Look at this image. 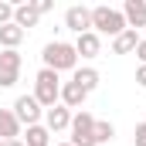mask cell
Wrapping results in <instances>:
<instances>
[{"instance_id": "cell-6", "label": "cell", "mask_w": 146, "mask_h": 146, "mask_svg": "<svg viewBox=\"0 0 146 146\" xmlns=\"http://www.w3.org/2000/svg\"><path fill=\"white\" fill-rule=\"evenodd\" d=\"M21 51H0V88H14L21 78Z\"/></svg>"}, {"instance_id": "cell-9", "label": "cell", "mask_w": 146, "mask_h": 146, "mask_svg": "<svg viewBox=\"0 0 146 146\" xmlns=\"http://www.w3.org/2000/svg\"><path fill=\"white\" fill-rule=\"evenodd\" d=\"M75 54L78 58H99L102 54V37L95 31H85V34L75 37Z\"/></svg>"}, {"instance_id": "cell-24", "label": "cell", "mask_w": 146, "mask_h": 146, "mask_svg": "<svg viewBox=\"0 0 146 146\" xmlns=\"http://www.w3.org/2000/svg\"><path fill=\"white\" fill-rule=\"evenodd\" d=\"M0 146H24V139H7V143H0Z\"/></svg>"}, {"instance_id": "cell-25", "label": "cell", "mask_w": 146, "mask_h": 146, "mask_svg": "<svg viewBox=\"0 0 146 146\" xmlns=\"http://www.w3.org/2000/svg\"><path fill=\"white\" fill-rule=\"evenodd\" d=\"M58 146H72V143H58Z\"/></svg>"}, {"instance_id": "cell-17", "label": "cell", "mask_w": 146, "mask_h": 146, "mask_svg": "<svg viewBox=\"0 0 146 146\" xmlns=\"http://www.w3.org/2000/svg\"><path fill=\"white\" fill-rule=\"evenodd\" d=\"M24 146H51V133L44 126H27V139Z\"/></svg>"}, {"instance_id": "cell-23", "label": "cell", "mask_w": 146, "mask_h": 146, "mask_svg": "<svg viewBox=\"0 0 146 146\" xmlns=\"http://www.w3.org/2000/svg\"><path fill=\"white\" fill-rule=\"evenodd\" d=\"M136 85H143V88H146V65L136 68Z\"/></svg>"}, {"instance_id": "cell-20", "label": "cell", "mask_w": 146, "mask_h": 146, "mask_svg": "<svg viewBox=\"0 0 146 146\" xmlns=\"http://www.w3.org/2000/svg\"><path fill=\"white\" fill-rule=\"evenodd\" d=\"M133 139H136V146H146V122H139V126H136Z\"/></svg>"}, {"instance_id": "cell-14", "label": "cell", "mask_w": 146, "mask_h": 146, "mask_svg": "<svg viewBox=\"0 0 146 146\" xmlns=\"http://www.w3.org/2000/svg\"><path fill=\"white\" fill-rule=\"evenodd\" d=\"M136 44H139V31L126 27L119 37H112V54H133V51H136Z\"/></svg>"}, {"instance_id": "cell-22", "label": "cell", "mask_w": 146, "mask_h": 146, "mask_svg": "<svg viewBox=\"0 0 146 146\" xmlns=\"http://www.w3.org/2000/svg\"><path fill=\"white\" fill-rule=\"evenodd\" d=\"M34 7H37V14H48V10H54V3H51V0H34Z\"/></svg>"}, {"instance_id": "cell-1", "label": "cell", "mask_w": 146, "mask_h": 146, "mask_svg": "<svg viewBox=\"0 0 146 146\" xmlns=\"http://www.w3.org/2000/svg\"><path fill=\"white\" fill-rule=\"evenodd\" d=\"M41 61H44V68H51V72H75V68H78L75 44H68V41H48L44 51H41Z\"/></svg>"}, {"instance_id": "cell-4", "label": "cell", "mask_w": 146, "mask_h": 146, "mask_svg": "<svg viewBox=\"0 0 146 146\" xmlns=\"http://www.w3.org/2000/svg\"><path fill=\"white\" fill-rule=\"evenodd\" d=\"M72 146H95V115L92 112H85V109H78L72 115Z\"/></svg>"}, {"instance_id": "cell-10", "label": "cell", "mask_w": 146, "mask_h": 146, "mask_svg": "<svg viewBox=\"0 0 146 146\" xmlns=\"http://www.w3.org/2000/svg\"><path fill=\"white\" fill-rule=\"evenodd\" d=\"M85 99H88V92H85L78 82H61V99H58V102H61L65 109H82Z\"/></svg>"}, {"instance_id": "cell-5", "label": "cell", "mask_w": 146, "mask_h": 146, "mask_svg": "<svg viewBox=\"0 0 146 146\" xmlns=\"http://www.w3.org/2000/svg\"><path fill=\"white\" fill-rule=\"evenodd\" d=\"M14 115H17V122H21V126H41L44 109L37 106L34 95H17V102H14Z\"/></svg>"}, {"instance_id": "cell-13", "label": "cell", "mask_w": 146, "mask_h": 146, "mask_svg": "<svg viewBox=\"0 0 146 146\" xmlns=\"http://www.w3.org/2000/svg\"><path fill=\"white\" fill-rule=\"evenodd\" d=\"M7 139H21V122H17L14 109H0V143H7Z\"/></svg>"}, {"instance_id": "cell-3", "label": "cell", "mask_w": 146, "mask_h": 146, "mask_svg": "<svg viewBox=\"0 0 146 146\" xmlns=\"http://www.w3.org/2000/svg\"><path fill=\"white\" fill-rule=\"evenodd\" d=\"M92 31L95 34H109V37H119L126 31V17H122V10H115V7H92Z\"/></svg>"}, {"instance_id": "cell-15", "label": "cell", "mask_w": 146, "mask_h": 146, "mask_svg": "<svg viewBox=\"0 0 146 146\" xmlns=\"http://www.w3.org/2000/svg\"><path fill=\"white\" fill-rule=\"evenodd\" d=\"M24 34H27V31H21L17 24H3V27H0V48H3V51H17V44L24 41Z\"/></svg>"}, {"instance_id": "cell-12", "label": "cell", "mask_w": 146, "mask_h": 146, "mask_svg": "<svg viewBox=\"0 0 146 146\" xmlns=\"http://www.w3.org/2000/svg\"><path fill=\"white\" fill-rule=\"evenodd\" d=\"M37 21H41V14H37V7L27 0V3H14V24L21 27V31H27V27H37Z\"/></svg>"}, {"instance_id": "cell-2", "label": "cell", "mask_w": 146, "mask_h": 146, "mask_svg": "<svg viewBox=\"0 0 146 146\" xmlns=\"http://www.w3.org/2000/svg\"><path fill=\"white\" fill-rule=\"evenodd\" d=\"M34 99H37L41 109L58 106V99H61V78H58V72L41 68V72L34 75Z\"/></svg>"}, {"instance_id": "cell-16", "label": "cell", "mask_w": 146, "mask_h": 146, "mask_svg": "<svg viewBox=\"0 0 146 146\" xmlns=\"http://www.w3.org/2000/svg\"><path fill=\"white\" fill-rule=\"evenodd\" d=\"M72 82H78L85 92H95V88H99V72H95V68H75Z\"/></svg>"}, {"instance_id": "cell-21", "label": "cell", "mask_w": 146, "mask_h": 146, "mask_svg": "<svg viewBox=\"0 0 146 146\" xmlns=\"http://www.w3.org/2000/svg\"><path fill=\"white\" fill-rule=\"evenodd\" d=\"M136 58H139V65H146V37H139V44H136Z\"/></svg>"}, {"instance_id": "cell-18", "label": "cell", "mask_w": 146, "mask_h": 146, "mask_svg": "<svg viewBox=\"0 0 146 146\" xmlns=\"http://www.w3.org/2000/svg\"><path fill=\"white\" fill-rule=\"evenodd\" d=\"M92 136H95V146H99V143H109L112 136H115V126L106 122V119H95V133H92Z\"/></svg>"}, {"instance_id": "cell-11", "label": "cell", "mask_w": 146, "mask_h": 146, "mask_svg": "<svg viewBox=\"0 0 146 146\" xmlns=\"http://www.w3.org/2000/svg\"><path fill=\"white\" fill-rule=\"evenodd\" d=\"M122 17H126V27H133V31L146 27V0H126Z\"/></svg>"}, {"instance_id": "cell-7", "label": "cell", "mask_w": 146, "mask_h": 146, "mask_svg": "<svg viewBox=\"0 0 146 146\" xmlns=\"http://www.w3.org/2000/svg\"><path fill=\"white\" fill-rule=\"evenodd\" d=\"M65 27L75 31V34H85V31H92V10L88 7H82V3H75L65 10Z\"/></svg>"}, {"instance_id": "cell-19", "label": "cell", "mask_w": 146, "mask_h": 146, "mask_svg": "<svg viewBox=\"0 0 146 146\" xmlns=\"http://www.w3.org/2000/svg\"><path fill=\"white\" fill-rule=\"evenodd\" d=\"M3 24H14V3H7V0H0V27Z\"/></svg>"}, {"instance_id": "cell-8", "label": "cell", "mask_w": 146, "mask_h": 146, "mask_svg": "<svg viewBox=\"0 0 146 146\" xmlns=\"http://www.w3.org/2000/svg\"><path fill=\"white\" fill-rule=\"evenodd\" d=\"M68 126H72V109H65L61 102L51 106V109H44V129L48 133H65Z\"/></svg>"}]
</instances>
